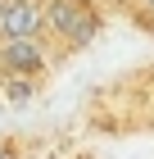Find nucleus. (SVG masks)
Masks as SVG:
<instances>
[{
	"instance_id": "nucleus-3",
	"label": "nucleus",
	"mask_w": 154,
	"mask_h": 159,
	"mask_svg": "<svg viewBox=\"0 0 154 159\" xmlns=\"http://www.w3.org/2000/svg\"><path fill=\"white\" fill-rule=\"evenodd\" d=\"M5 68L9 73H36L41 64H46V50H41V41H5Z\"/></svg>"
},
{
	"instance_id": "nucleus-2",
	"label": "nucleus",
	"mask_w": 154,
	"mask_h": 159,
	"mask_svg": "<svg viewBox=\"0 0 154 159\" xmlns=\"http://www.w3.org/2000/svg\"><path fill=\"white\" fill-rule=\"evenodd\" d=\"M36 27H41V9H36V0L0 5V37H5V41H36Z\"/></svg>"
},
{
	"instance_id": "nucleus-5",
	"label": "nucleus",
	"mask_w": 154,
	"mask_h": 159,
	"mask_svg": "<svg viewBox=\"0 0 154 159\" xmlns=\"http://www.w3.org/2000/svg\"><path fill=\"white\" fill-rule=\"evenodd\" d=\"M145 5H150V9H154V0H145Z\"/></svg>"
},
{
	"instance_id": "nucleus-1",
	"label": "nucleus",
	"mask_w": 154,
	"mask_h": 159,
	"mask_svg": "<svg viewBox=\"0 0 154 159\" xmlns=\"http://www.w3.org/2000/svg\"><path fill=\"white\" fill-rule=\"evenodd\" d=\"M41 23H50L59 37H68L73 46H86V41L95 37V14L82 0H50L46 14H41Z\"/></svg>"
},
{
	"instance_id": "nucleus-6",
	"label": "nucleus",
	"mask_w": 154,
	"mask_h": 159,
	"mask_svg": "<svg viewBox=\"0 0 154 159\" xmlns=\"http://www.w3.org/2000/svg\"><path fill=\"white\" fill-rule=\"evenodd\" d=\"M82 5H86V0H82Z\"/></svg>"
},
{
	"instance_id": "nucleus-4",
	"label": "nucleus",
	"mask_w": 154,
	"mask_h": 159,
	"mask_svg": "<svg viewBox=\"0 0 154 159\" xmlns=\"http://www.w3.org/2000/svg\"><path fill=\"white\" fill-rule=\"evenodd\" d=\"M0 159H14V150H9V146H0Z\"/></svg>"
}]
</instances>
